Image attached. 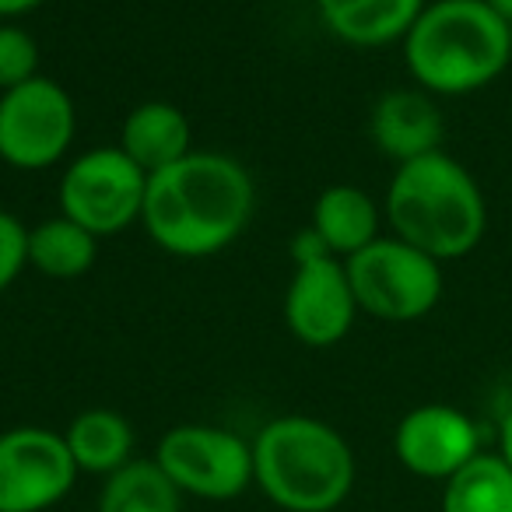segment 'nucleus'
Wrapping results in <instances>:
<instances>
[{"label": "nucleus", "mask_w": 512, "mask_h": 512, "mask_svg": "<svg viewBox=\"0 0 512 512\" xmlns=\"http://www.w3.org/2000/svg\"><path fill=\"white\" fill-rule=\"evenodd\" d=\"M386 221L397 239L449 264L481 246L488 200L467 165L449 151H432L397 165L386 186Z\"/></svg>", "instance_id": "2"}, {"label": "nucleus", "mask_w": 512, "mask_h": 512, "mask_svg": "<svg viewBox=\"0 0 512 512\" xmlns=\"http://www.w3.org/2000/svg\"><path fill=\"white\" fill-rule=\"evenodd\" d=\"M78 463L64 432L18 425L0 432V512H46L71 495Z\"/></svg>", "instance_id": "10"}, {"label": "nucleus", "mask_w": 512, "mask_h": 512, "mask_svg": "<svg viewBox=\"0 0 512 512\" xmlns=\"http://www.w3.org/2000/svg\"><path fill=\"white\" fill-rule=\"evenodd\" d=\"M120 151L148 176H155L193 151L190 116L172 102H141L123 120Z\"/></svg>", "instance_id": "13"}, {"label": "nucleus", "mask_w": 512, "mask_h": 512, "mask_svg": "<svg viewBox=\"0 0 512 512\" xmlns=\"http://www.w3.org/2000/svg\"><path fill=\"white\" fill-rule=\"evenodd\" d=\"M253 179L235 158L193 148L148 176L141 225L158 249L186 260L228 249L253 218Z\"/></svg>", "instance_id": "1"}, {"label": "nucleus", "mask_w": 512, "mask_h": 512, "mask_svg": "<svg viewBox=\"0 0 512 512\" xmlns=\"http://www.w3.org/2000/svg\"><path fill=\"white\" fill-rule=\"evenodd\" d=\"M78 134V109L64 85L32 78L0 92V158L11 169L43 172L71 151Z\"/></svg>", "instance_id": "9"}, {"label": "nucleus", "mask_w": 512, "mask_h": 512, "mask_svg": "<svg viewBox=\"0 0 512 512\" xmlns=\"http://www.w3.org/2000/svg\"><path fill=\"white\" fill-rule=\"evenodd\" d=\"M358 313L386 323H411L428 316L442 299V264L418 246L379 235L365 249L344 260Z\"/></svg>", "instance_id": "5"}, {"label": "nucleus", "mask_w": 512, "mask_h": 512, "mask_svg": "<svg viewBox=\"0 0 512 512\" xmlns=\"http://www.w3.org/2000/svg\"><path fill=\"white\" fill-rule=\"evenodd\" d=\"M393 453L414 477L446 484L481 453V428L453 404H421L400 418Z\"/></svg>", "instance_id": "11"}, {"label": "nucleus", "mask_w": 512, "mask_h": 512, "mask_svg": "<svg viewBox=\"0 0 512 512\" xmlns=\"http://www.w3.org/2000/svg\"><path fill=\"white\" fill-rule=\"evenodd\" d=\"M372 144L397 165L442 151L446 116L425 88H393L372 106Z\"/></svg>", "instance_id": "12"}, {"label": "nucleus", "mask_w": 512, "mask_h": 512, "mask_svg": "<svg viewBox=\"0 0 512 512\" xmlns=\"http://www.w3.org/2000/svg\"><path fill=\"white\" fill-rule=\"evenodd\" d=\"M292 281L285 292V323L295 341L309 348H334L351 334L358 302L351 292L348 267L327 242L302 228L292 239Z\"/></svg>", "instance_id": "6"}, {"label": "nucleus", "mask_w": 512, "mask_h": 512, "mask_svg": "<svg viewBox=\"0 0 512 512\" xmlns=\"http://www.w3.org/2000/svg\"><path fill=\"white\" fill-rule=\"evenodd\" d=\"M64 442L81 474L109 477L134 460V428L120 411L109 407H88L74 414V421L64 428Z\"/></svg>", "instance_id": "16"}, {"label": "nucleus", "mask_w": 512, "mask_h": 512, "mask_svg": "<svg viewBox=\"0 0 512 512\" xmlns=\"http://www.w3.org/2000/svg\"><path fill=\"white\" fill-rule=\"evenodd\" d=\"M39 78V46L18 25H0V92Z\"/></svg>", "instance_id": "20"}, {"label": "nucleus", "mask_w": 512, "mask_h": 512, "mask_svg": "<svg viewBox=\"0 0 512 512\" xmlns=\"http://www.w3.org/2000/svg\"><path fill=\"white\" fill-rule=\"evenodd\" d=\"M29 267V228L18 214L0 211V292H8Z\"/></svg>", "instance_id": "21"}, {"label": "nucleus", "mask_w": 512, "mask_h": 512, "mask_svg": "<svg viewBox=\"0 0 512 512\" xmlns=\"http://www.w3.org/2000/svg\"><path fill=\"white\" fill-rule=\"evenodd\" d=\"M43 0H0V18H18V15H29L36 11Z\"/></svg>", "instance_id": "23"}, {"label": "nucleus", "mask_w": 512, "mask_h": 512, "mask_svg": "<svg viewBox=\"0 0 512 512\" xmlns=\"http://www.w3.org/2000/svg\"><path fill=\"white\" fill-rule=\"evenodd\" d=\"M253 484L285 512H334L355 488V453L327 421L285 414L256 432Z\"/></svg>", "instance_id": "4"}, {"label": "nucleus", "mask_w": 512, "mask_h": 512, "mask_svg": "<svg viewBox=\"0 0 512 512\" xmlns=\"http://www.w3.org/2000/svg\"><path fill=\"white\" fill-rule=\"evenodd\" d=\"M425 4L428 0H316L323 25L351 46L404 43Z\"/></svg>", "instance_id": "14"}, {"label": "nucleus", "mask_w": 512, "mask_h": 512, "mask_svg": "<svg viewBox=\"0 0 512 512\" xmlns=\"http://www.w3.org/2000/svg\"><path fill=\"white\" fill-rule=\"evenodd\" d=\"M148 172L116 148L78 155L60 176V214L92 235H120L144 214Z\"/></svg>", "instance_id": "7"}, {"label": "nucleus", "mask_w": 512, "mask_h": 512, "mask_svg": "<svg viewBox=\"0 0 512 512\" xmlns=\"http://www.w3.org/2000/svg\"><path fill=\"white\" fill-rule=\"evenodd\" d=\"M155 463L183 495L232 502L253 484V442L221 425H176L158 439Z\"/></svg>", "instance_id": "8"}, {"label": "nucleus", "mask_w": 512, "mask_h": 512, "mask_svg": "<svg viewBox=\"0 0 512 512\" xmlns=\"http://www.w3.org/2000/svg\"><path fill=\"white\" fill-rule=\"evenodd\" d=\"M95 253H99V235H92L64 214L43 218L29 228V267L53 281H74L88 274Z\"/></svg>", "instance_id": "17"}, {"label": "nucleus", "mask_w": 512, "mask_h": 512, "mask_svg": "<svg viewBox=\"0 0 512 512\" xmlns=\"http://www.w3.org/2000/svg\"><path fill=\"white\" fill-rule=\"evenodd\" d=\"M95 512H183V491L151 460H130L106 477Z\"/></svg>", "instance_id": "18"}, {"label": "nucleus", "mask_w": 512, "mask_h": 512, "mask_svg": "<svg viewBox=\"0 0 512 512\" xmlns=\"http://www.w3.org/2000/svg\"><path fill=\"white\" fill-rule=\"evenodd\" d=\"M484 4H488L505 25H512V0H484Z\"/></svg>", "instance_id": "24"}, {"label": "nucleus", "mask_w": 512, "mask_h": 512, "mask_svg": "<svg viewBox=\"0 0 512 512\" xmlns=\"http://www.w3.org/2000/svg\"><path fill=\"white\" fill-rule=\"evenodd\" d=\"M309 228L327 242L330 253L348 260L379 239V207L362 186L334 183L316 197Z\"/></svg>", "instance_id": "15"}, {"label": "nucleus", "mask_w": 512, "mask_h": 512, "mask_svg": "<svg viewBox=\"0 0 512 512\" xmlns=\"http://www.w3.org/2000/svg\"><path fill=\"white\" fill-rule=\"evenodd\" d=\"M509 71H512V25H509Z\"/></svg>", "instance_id": "25"}, {"label": "nucleus", "mask_w": 512, "mask_h": 512, "mask_svg": "<svg viewBox=\"0 0 512 512\" xmlns=\"http://www.w3.org/2000/svg\"><path fill=\"white\" fill-rule=\"evenodd\" d=\"M442 512H512V467L481 449L446 481Z\"/></svg>", "instance_id": "19"}, {"label": "nucleus", "mask_w": 512, "mask_h": 512, "mask_svg": "<svg viewBox=\"0 0 512 512\" xmlns=\"http://www.w3.org/2000/svg\"><path fill=\"white\" fill-rule=\"evenodd\" d=\"M404 64L428 95H470L509 71V25L484 0H432L404 36Z\"/></svg>", "instance_id": "3"}, {"label": "nucleus", "mask_w": 512, "mask_h": 512, "mask_svg": "<svg viewBox=\"0 0 512 512\" xmlns=\"http://www.w3.org/2000/svg\"><path fill=\"white\" fill-rule=\"evenodd\" d=\"M498 456L512 467V411L505 414L502 425H498Z\"/></svg>", "instance_id": "22"}]
</instances>
